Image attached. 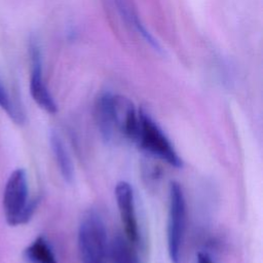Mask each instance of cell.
I'll return each mask as SVG.
<instances>
[{
    "instance_id": "7a4b0ae2",
    "label": "cell",
    "mask_w": 263,
    "mask_h": 263,
    "mask_svg": "<svg viewBox=\"0 0 263 263\" xmlns=\"http://www.w3.org/2000/svg\"><path fill=\"white\" fill-rule=\"evenodd\" d=\"M78 248L83 263H108L109 243L105 224L93 211L86 213L80 222Z\"/></svg>"
},
{
    "instance_id": "9c48e42d",
    "label": "cell",
    "mask_w": 263,
    "mask_h": 263,
    "mask_svg": "<svg viewBox=\"0 0 263 263\" xmlns=\"http://www.w3.org/2000/svg\"><path fill=\"white\" fill-rule=\"evenodd\" d=\"M49 143L55 158V161L59 165L60 172L66 182H72L74 177V167L72 159L68 153L65 144L57 132H51L49 136Z\"/></svg>"
},
{
    "instance_id": "30bf717a",
    "label": "cell",
    "mask_w": 263,
    "mask_h": 263,
    "mask_svg": "<svg viewBox=\"0 0 263 263\" xmlns=\"http://www.w3.org/2000/svg\"><path fill=\"white\" fill-rule=\"evenodd\" d=\"M24 255L29 263H58L49 242L42 235L36 237L26 248Z\"/></svg>"
},
{
    "instance_id": "6da1fadb",
    "label": "cell",
    "mask_w": 263,
    "mask_h": 263,
    "mask_svg": "<svg viewBox=\"0 0 263 263\" xmlns=\"http://www.w3.org/2000/svg\"><path fill=\"white\" fill-rule=\"evenodd\" d=\"M2 203L6 222L10 226L26 224L33 216L38 199L29 198L28 179L24 168L14 170L8 177Z\"/></svg>"
},
{
    "instance_id": "3957f363",
    "label": "cell",
    "mask_w": 263,
    "mask_h": 263,
    "mask_svg": "<svg viewBox=\"0 0 263 263\" xmlns=\"http://www.w3.org/2000/svg\"><path fill=\"white\" fill-rule=\"evenodd\" d=\"M139 146L174 167H182V158L177 153L158 124L143 110L139 111V126L136 137Z\"/></svg>"
},
{
    "instance_id": "8992f818",
    "label": "cell",
    "mask_w": 263,
    "mask_h": 263,
    "mask_svg": "<svg viewBox=\"0 0 263 263\" xmlns=\"http://www.w3.org/2000/svg\"><path fill=\"white\" fill-rule=\"evenodd\" d=\"M30 57L32 62V71L30 78V92L35 103L47 113H55L58 110L57 104L47 89L43 77L41 67L40 50L36 42L30 43Z\"/></svg>"
},
{
    "instance_id": "7c38bea8",
    "label": "cell",
    "mask_w": 263,
    "mask_h": 263,
    "mask_svg": "<svg viewBox=\"0 0 263 263\" xmlns=\"http://www.w3.org/2000/svg\"><path fill=\"white\" fill-rule=\"evenodd\" d=\"M196 263H214V262L206 253L199 252L196 256Z\"/></svg>"
},
{
    "instance_id": "ba28073f",
    "label": "cell",
    "mask_w": 263,
    "mask_h": 263,
    "mask_svg": "<svg viewBox=\"0 0 263 263\" xmlns=\"http://www.w3.org/2000/svg\"><path fill=\"white\" fill-rule=\"evenodd\" d=\"M135 243L125 236L117 234L109 243V259L111 263H140Z\"/></svg>"
},
{
    "instance_id": "8fae6325",
    "label": "cell",
    "mask_w": 263,
    "mask_h": 263,
    "mask_svg": "<svg viewBox=\"0 0 263 263\" xmlns=\"http://www.w3.org/2000/svg\"><path fill=\"white\" fill-rule=\"evenodd\" d=\"M0 108L3 109L7 115L17 124H23L25 121V115L23 110L10 99L9 95L0 82Z\"/></svg>"
},
{
    "instance_id": "5b68a950",
    "label": "cell",
    "mask_w": 263,
    "mask_h": 263,
    "mask_svg": "<svg viewBox=\"0 0 263 263\" xmlns=\"http://www.w3.org/2000/svg\"><path fill=\"white\" fill-rule=\"evenodd\" d=\"M114 192L125 237L136 245L139 241V225L133 187L126 181H119L115 186Z\"/></svg>"
},
{
    "instance_id": "52a82bcc",
    "label": "cell",
    "mask_w": 263,
    "mask_h": 263,
    "mask_svg": "<svg viewBox=\"0 0 263 263\" xmlns=\"http://www.w3.org/2000/svg\"><path fill=\"white\" fill-rule=\"evenodd\" d=\"M96 120L102 137L106 141L116 138L112 121V95L105 93L100 97L96 105Z\"/></svg>"
},
{
    "instance_id": "277c9868",
    "label": "cell",
    "mask_w": 263,
    "mask_h": 263,
    "mask_svg": "<svg viewBox=\"0 0 263 263\" xmlns=\"http://www.w3.org/2000/svg\"><path fill=\"white\" fill-rule=\"evenodd\" d=\"M186 226V201L183 189L178 182H171L167 214V252L172 263H180L182 242Z\"/></svg>"
}]
</instances>
